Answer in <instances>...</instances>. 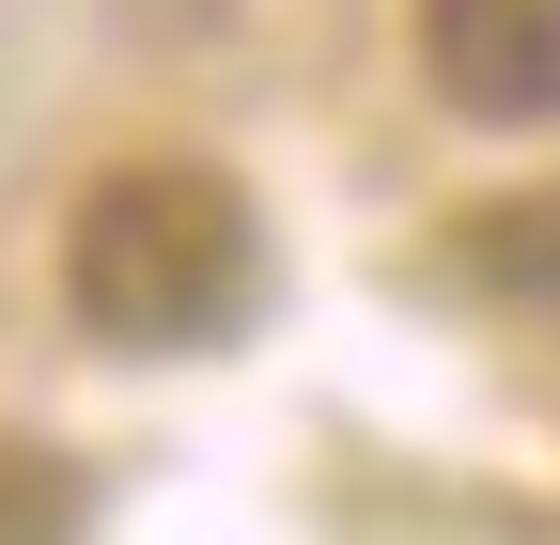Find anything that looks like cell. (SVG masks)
I'll list each match as a JSON object with an SVG mask.
<instances>
[{
    "label": "cell",
    "mask_w": 560,
    "mask_h": 545,
    "mask_svg": "<svg viewBox=\"0 0 560 545\" xmlns=\"http://www.w3.org/2000/svg\"><path fill=\"white\" fill-rule=\"evenodd\" d=\"M420 94L467 125H560V0H420Z\"/></svg>",
    "instance_id": "cell-2"
},
{
    "label": "cell",
    "mask_w": 560,
    "mask_h": 545,
    "mask_svg": "<svg viewBox=\"0 0 560 545\" xmlns=\"http://www.w3.org/2000/svg\"><path fill=\"white\" fill-rule=\"evenodd\" d=\"M467 265L499 297H560V187H514V202H467Z\"/></svg>",
    "instance_id": "cell-3"
},
{
    "label": "cell",
    "mask_w": 560,
    "mask_h": 545,
    "mask_svg": "<svg viewBox=\"0 0 560 545\" xmlns=\"http://www.w3.org/2000/svg\"><path fill=\"white\" fill-rule=\"evenodd\" d=\"M0 545H79V467L47 437H0Z\"/></svg>",
    "instance_id": "cell-4"
},
{
    "label": "cell",
    "mask_w": 560,
    "mask_h": 545,
    "mask_svg": "<svg viewBox=\"0 0 560 545\" xmlns=\"http://www.w3.org/2000/svg\"><path fill=\"white\" fill-rule=\"evenodd\" d=\"M265 281V234H249V187L219 156H125L79 187L62 219V312L125 359H187L219 344Z\"/></svg>",
    "instance_id": "cell-1"
}]
</instances>
